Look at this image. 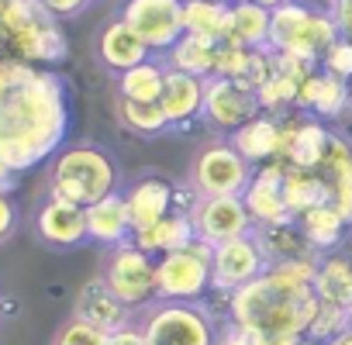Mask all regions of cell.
<instances>
[{"label":"cell","mask_w":352,"mask_h":345,"mask_svg":"<svg viewBox=\"0 0 352 345\" xmlns=\"http://www.w3.org/2000/svg\"><path fill=\"white\" fill-rule=\"evenodd\" d=\"M69 135V90L49 66L0 59V190L49 162Z\"/></svg>","instance_id":"1"},{"label":"cell","mask_w":352,"mask_h":345,"mask_svg":"<svg viewBox=\"0 0 352 345\" xmlns=\"http://www.w3.org/2000/svg\"><path fill=\"white\" fill-rule=\"evenodd\" d=\"M314 266L318 259L270 263L263 276L228 293L232 321L256 335L263 345L304 338L321 304L314 293Z\"/></svg>","instance_id":"2"},{"label":"cell","mask_w":352,"mask_h":345,"mask_svg":"<svg viewBox=\"0 0 352 345\" xmlns=\"http://www.w3.org/2000/svg\"><path fill=\"white\" fill-rule=\"evenodd\" d=\"M118 183H121V169H118L114 155L100 145L80 142V145H66L52 155V166H49V194L52 197L90 208V204L118 194Z\"/></svg>","instance_id":"3"},{"label":"cell","mask_w":352,"mask_h":345,"mask_svg":"<svg viewBox=\"0 0 352 345\" xmlns=\"http://www.w3.org/2000/svg\"><path fill=\"white\" fill-rule=\"evenodd\" d=\"M342 38L335 18L328 8H311L304 0H287L273 11V25H270V49L273 52H290L300 56L314 66H321V59L331 52V45Z\"/></svg>","instance_id":"4"},{"label":"cell","mask_w":352,"mask_h":345,"mask_svg":"<svg viewBox=\"0 0 352 345\" xmlns=\"http://www.w3.org/2000/svg\"><path fill=\"white\" fill-rule=\"evenodd\" d=\"M4 32L8 49L14 59L35 63V66H56L66 59V35L59 28V18H52L42 0H8L4 4Z\"/></svg>","instance_id":"5"},{"label":"cell","mask_w":352,"mask_h":345,"mask_svg":"<svg viewBox=\"0 0 352 345\" xmlns=\"http://www.w3.org/2000/svg\"><path fill=\"white\" fill-rule=\"evenodd\" d=\"M211 259L214 245L194 238L190 245L166 252L155 259V280H159V300H187L197 304L211 290Z\"/></svg>","instance_id":"6"},{"label":"cell","mask_w":352,"mask_h":345,"mask_svg":"<svg viewBox=\"0 0 352 345\" xmlns=\"http://www.w3.org/2000/svg\"><path fill=\"white\" fill-rule=\"evenodd\" d=\"M252 162L232 142H211L190 166V190L197 197H242L252 180Z\"/></svg>","instance_id":"7"},{"label":"cell","mask_w":352,"mask_h":345,"mask_svg":"<svg viewBox=\"0 0 352 345\" xmlns=\"http://www.w3.org/2000/svg\"><path fill=\"white\" fill-rule=\"evenodd\" d=\"M142 328L148 345H214V321L201 304L187 300H159L145 311Z\"/></svg>","instance_id":"8"},{"label":"cell","mask_w":352,"mask_h":345,"mask_svg":"<svg viewBox=\"0 0 352 345\" xmlns=\"http://www.w3.org/2000/svg\"><path fill=\"white\" fill-rule=\"evenodd\" d=\"M100 276L114 290V297L124 300L131 311L148 307L152 300H159L155 256H148L135 242H124L118 249H107V263H104V273Z\"/></svg>","instance_id":"9"},{"label":"cell","mask_w":352,"mask_h":345,"mask_svg":"<svg viewBox=\"0 0 352 345\" xmlns=\"http://www.w3.org/2000/svg\"><path fill=\"white\" fill-rule=\"evenodd\" d=\"M121 21L148 45L152 56H166L187 35V28H184V0H124Z\"/></svg>","instance_id":"10"},{"label":"cell","mask_w":352,"mask_h":345,"mask_svg":"<svg viewBox=\"0 0 352 345\" xmlns=\"http://www.w3.org/2000/svg\"><path fill=\"white\" fill-rule=\"evenodd\" d=\"M270 269V256L263 252L256 232L228 238L221 245H214V259H211V290L221 293H235L245 283H252L256 276H263Z\"/></svg>","instance_id":"11"},{"label":"cell","mask_w":352,"mask_h":345,"mask_svg":"<svg viewBox=\"0 0 352 345\" xmlns=\"http://www.w3.org/2000/svg\"><path fill=\"white\" fill-rule=\"evenodd\" d=\"M328 124L304 114V111H290L280 118V155L276 162L294 166V169H318V162L324 159L328 148Z\"/></svg>","instance_id":"12"},{"label":"cell","mask_w":352,"mask_h":345,"mask_svg":"<svg viewBox=\"0 0 352 345\" xmlns=\"http://www.w3.org/2000/svg\"><path fill=\"white\" fill-rule=\"evenodd\" d=\"M256 114H263L256 90L242 87L239 80H221L211 76L208 80V93H204V121L214 131H239L245 121H252Z\"/></svg>","instance_id":"13"},{"label":"cell","mask_w":352,"mask_h":345,"mask_svg":"<svg viewBox=\"0 0 352 345\" xmlns=\"http://www.w3.org/2000/svg\"><path fill=\"white\" fill-rule=\"evenodd\" d=\"M190 221L194 235L208 245H221L228 238L252 232V218L242 197H197L190 208Z\"/></svg>","instance_id":"14"},{"label":"cell","mask_w":352,"mask_h":345,"mask_svg":"<svg viewBox=\"0 0 352 345\" xmlns=\"http://www.w3.org/2000/svg\"><path fill=\"white\" fill-rule=\"evenodd\" d=\"M283 172H287V166L276 162V159L252 169V180H249V187H245V194H242L245 211H249V218H252V228L294 221L290 211H287V201H283Z\"/></svg>","instance_id":"15"},{"label":"cell","mask_w":352,"mask_h":345,"mask_svg":"<svg viewBox=\"0 0 352 345\" xmlns=\"http://www.w3.org/2000/svg\"><path fill=\"white\" fill-rule=\"evenodd\" d=\"M35 235H38L45 245H52V249H76V245L90 242L87 208L49 194V201H45V204L38 208V214H35Z\"/></svg>","instance_id":"16"},{"label":"cell","mask_w":352,"mask_h":345,"mask_svg":"<svg viewBox=\"0 0 352 345\" xmlns=\"http://www.w3.org/2000/svg\"><path fill=\"white\" fill-rule=\"evenodd\" d=\"M204 93H208V80L166 66L159 107H162L169 128H190L197 118H204Z\"/></svg>","instance_id":"17"},{"label":"cell","mask_w":352,"mask_h":345,"mask_svg":"<svg viewBox=\"0 0 352 345\" xmlns=\"http://www.w3.org/2000/svg\"><path fill=\"white\" fill-rule=\"evenodd\" d=\"M352 107V87L349 80L328 73V69H314L304 83H300V93H297V111L318 118V121H335L342 118L345 111Z\"/></svg>","instance_id":"18"},{"label":"cell","mask_w":352,"mask_h":345,"mask_svg":"<svg viewBox=\"0 0 352 345\" xmlns=\"http://www.w3.org/2000/svg\"><path fill=\"white\" fill-rule=\"evenodd\" d=\"M314 172L321 177V183L328 190V204L352 225V145L331 131L324 159L318 162Z\"/></svg>","instance_id":"19"},{"label":"cell","mask_w":352,"mask_h":345,"mask_svg":"<svg viewBox=\"0 0 352 345\" xmlns=\"http://www.w3.org/2000/svg\"><path fill=\"white\" fill-rule=\"evenodd\" d=\"M124 204L131 214V228L142 232V228L162 221L169 211H176V187L162 177H142L124 190Z\"/></svg>","instance_id":"20"},{"label":"cell","mask_w":352,"mask_h":345,"mask_svg":"<svg viewBox=\"0 0 352 345\" xmlns=\"http://www.w3.org/2000/svg\"><path fill=\"white\" fill-rule=\"evenodd\" d=\"M97 59L111 69V73H128V69H135L138 63H145V59H152V52H148V45L121 21V18H114V21H107L104 28H100V35H97Z\"/></svg>","instance_id":"21"},{"label":"cell","mask_w":352,"mask_h":345,"mask_svg":"<svg viewBox=\"0 0 352 345\" xmlns=\"http://www.w3.org/2000/svg\"><path fill=\"white\" fill-rule=\"evenodd\" d=\"M87 232H90V242H97L104 249H118V245L135 238L131 214H128V204H124L121 190L87 208Z\"/></svg>","instance_id":"22"},{"label":"cell","mask_w":352,"mask_h":345,"mask_svg":"<svg viewBox=\"0 0 352 345\" xmlns=\"http://www.w3.org/2000/svg\"><path fill=\"white\" fill-rule=\"evenodd\" d=\"M76 318H83L111 335V331L131 324V307L114 297V290L104 283V276H97V280L83 283V290L76 293Z\"/></svg>","instance_id":"23"},{"label":"cell","mask_w":352,"mask_h":345,"mask_svg":"<svg viewBox=\"0 0 352 345\" xmlns=\"http://www.w3.org/2000/svg\"><path fill=\"white\" fill-rule=\"evenodd\" d=\"M228 142H232L252 166L273 162V159L280 155V118H273V114H256V118L245 121L239 131H232Z\"/></svg>","instance_id":"24"},{"label":"cell","mask_w":352,"mask_h":345,"mask_svg":"<svg viewBox=\"0 0 352 345\" xmlns=\"http://www.w3.org/2000/svg\"><path fill=\"white\" fill-rule=\"evenodd\" d=\"M197 235H194V221H190V214L187 211H169L162 221H155V225H148V228H142V232H135V245L138 249H145L148 256H166V252H176V249H184V245H190Z\"/></svg>","instance_id":"25"},{"label":"cell","mask_w":352,"mask_h":345,"mask_svg":"<svg viewBox=\"0 0 352 345\" xmlns=\"http://www.w3.org/2000/svg\"><path fill=\"white\" fill-rule=\"evenodd\" d=\"M314 293L321 304L349 307L352 304V256L345 252H324L314 266Z\"/></svg>","instance_id":"26"},{"label":"cell","mask_w":352,"mask_h":345,"mask_svg":"<svg viewBox=\"0 0 352 345\" xmlns=\"http://www.w3.org/2000/svg\"><path fill=\"white\" fill-rule=\"evenodd\" d=\"M270 25H273V11L245 0V4H232V21H228V38L235 45L245 49H270Z\"/></svg>","instance_id":"27"},{"label":"cell","mask_w":352,"mask_h":345,"mask_svg":"<svg viewBox=\"0 0 352 345\" xmlns=\"http://www.w3.org/2000/svg\"><path fill=\"white\" fill-rule=\"evenodd\" d=\"M297 225H300V232H304V238L311 242V249L318 252V256H324V252H335L338 245H342V238L352 232V225L331 208V204H321V208H311L307 214H300L297 218Z\"/></svg>","instance_id":"28"},{"label":"cell","mask_w":352,"mask_h":345,"mask_svg":"<svg viewBox=\"0 0 352 345\" xmlns=\"http://www.w3.org/2000/svg\"><path fill=\"white\" fill-rule=\"evenodd\" d=\"M263 252L270 256V263H290V259H318V252L311 249V242L304 238L297 221H280V225H266V228H252Z\"/></svg>","instance_id":"29"},{"label":"cell","mask_w":352,"mask_h":345,"mask_svg":"<svg viewBox=\"0 0 352 345\" xmlns=\"http://www.w3.org/2000/svg\"><path fill=\"white\" fill-rule=\"evenodd\" d=\"M228 21H232L228 0H184V28H187V35L225 42L228 38Z\"/></svg>","instance_id":"30"},{"label":"cell","mask_w":352,"mask_h":345,"mask_svg":"<svg viewBox=\"0 0 352 345\" xmlns=\"http://www.w3.org/2000/svg\"><path fill=\"white\" fill-rule=\"evenodd\" d=\"M214 59H218V42L201 38V35H184L169 52H166V66L169 69H180L201 80L214 76Z\"/></svg>","instance_id":"31"},{"label":"cell","mask_w":352,"mask_h":345,"mask_svg":"<svg viewBox=\"0 0 352 345\" xmlns=\"http://www.w3.org/2000/svg\"><path fill=\"white\" fill-rule=\"evenodd\" d=\"M283 201H287L290 218L297 221L311 208L328 204V190H324V183H321V177H318L314 169H294V166H287V172H283Z\"/></svg>","instance_id":"32"},{"label":"cell","mask_w":352,"mask_h":345,"mask_svg":"<svg viewBox=\"0 0 352 345\" xmlns=\"http://www.w3.org/2000/svg\"><path fill=\"white\" fill-rule=\"evenodd\" d=\"M162 80H166V63L145 59V63H138L135 69H128V73L118 76V97L155 104L159 93H162Z\"/></svg>","instance_id":"33"},{"label":"cell","mask_w":352,"mask_h":345,"mask_svg":"<svg viewBox=\"0 0 352 345\" xmlns=\"http://www.w3.org/2000/svg\"><path fill=\"white\" fill-rule=\"evenodd\" d=\"M300 83L304 80H297V76H287V73H273L259 90H256V97H259V107H263V114H273V118H283V114H290V111H297V93H300Z\"/></svg>","instance_id":"34"},{"label":"cell","mask_w":352,"mask_h":345,"mask_svg":"<svg viewBox=\"0 0 352 345\" xmlns=\"http://www.w3.org/2000/svg\"><path fill=\"white\" fill-rule=\"evenodd\" d=\"M118 118H121V124L128 131L145 135V138L169 131V121H166L159 100L155 104H145V100H124V97H118Z\"/></svg>","instance_id":"35"},{"label":"cell","mask_w":352,"mask_h":345,"mask_svg":"<svg viewBox=\"0 0 352 345\" xmlns=\"http://www.w3.org/2000/svg\"><path fill=\"white\" fill-rule=\"evenodd\" d=\"M342 331H349V311L345 307H335V304H318V314H314V321H311V328H307V342H331V338H338Z\"/></svg>","instance_id":"36"},{"label":"cell","mask_w":352,"mask_h":345,"mask_svg":"<svg viewBox=\"0 0 352 345\" xmlns=\"http://www.w3.org/2000/svg\"><path fill=\"white\" fill-rule=\"evenodd\" d=\"M52 345H107V331L90 324V321H83V318H73V321H66L56 331Z\"/></svg>","instance_id":"37"},{"label":"cell","mask_w":352,"mask_h":345,"mask_svg":"<svg viewBox=\"0 0 352 345\" xmlns=\"http://www.w3.org/2000/svg\"><path fill=\"white\" fill-rule=\"evenodd\" d=\"M252 49L235 45V42H218V59H214V76L221 80H242L245 66H249Z\"/></svg>","instance_id":"38"},{"label":"cell","mask_w":352,"mask_h":345,"mask_svg":"<svg viewBox=\"0 0 352 345\" xmlns=\"http://www.w3.org/2000/svg\"><path fill=\"white\" fill-rule=\"evenodd\" d=\"M321 69H328L342 80H352V38H338L331 45V52L321 59Z\"/></svg>","instance_id":"39"},{"label":"cell","mask_w":352,"mask_h":345,"mask_svg":"<svg viewBox=\"0 0 352 345\" xmlns=\"http://www.w3.org/2000/svg\"><path fill=\"white\" fill-rule=\"evenodd\" d=\"M14 232H18V208H14L8 190H0V245H4Z\"/></svg>","instance_id":"40"},{"label":"cell","mask_w":352,"mask_h":345,"mask_svg":"<svg viewBox=\"0 0 352 345\" xmlns=\"http://www.w3.org/2000/svg\"><path fill=\"white\" fill-rule=\"evenodd\" d=\"M42 8H45L52 18L66 21V18H76V14H83V11L90 8V0H42Z\"/></svg>","instance_id":"41"},{"label":"cell","mask_w":352,"mask_h":345,"mask_svg":"<svg viewBox=\"0 0 352 345\" xmlns=\"http://www.w3.org/2000/svg\"><path fill=\"white\" fill-rule=\"evenodd\" d=\"M107 345H148V335L142 324H124L107 335Z\"/></svg>","instance_id":"42"},{"label":"cell","mask_w":352,"mask_h":345,"mask_svg":"<svg viewBox=\"0 0 352 345\" xmlns=\"http://www.w3.org/2000/svg\"><path fill=\"white\" fill-rule=\"evenodd\" d=\"M218 345H263V342H259L256 335H249L245 328H239V324L232 321V324H228V328H225V331L218 335Z\"/></svg>","instance_id":"43"},{"label":"cell","mask_w":352,"mask_h":345,"mask_svg":"<svg viewBox=\"0 0 352 345\" xmlns=\"http://www.w3.org/2000/svg\"><path fill=\"white\" fill-rule=\"evenodd\" d=\"M331 18H335L342 38H352V4H345V8H331Z\"/></svg>","instance_id":"44"},{"label":"cell","mask_w":352,"mask_h":345,"mask_svg":"<svg viewBox=\"0 0 352 345\" xmlns=\"http://www.w3.org/2000/svg\"><path fill=\"white\" fill-rule=\"evenodd\" d=\"M228 4H245V0H228ZM256 4H263V8H270V11H276L280 4H287V0H256Z\"/></svg>","instance_id":"45"},{"label":"cell","mask_w":352,"mask_h":345,"mask_svg":"<svg viewBox=\"0 0 352 345\" xmlns=\"http://www.w3.org/2000/svg\"><path fill=\"white\" fill-rule=\"evenodd\" d=\"M324 345H352V328H349V331H342L338 338H331V342H324Z\"/></svg>","instance_id":"46"},{"label":"cell","mask_w":352,"mask_h":345,"mask_svg":"<svg viewBox=\"0 0 352 345\" xmlns=\"http://www.w3.org/2000/svg\"><path fill=\"white\" fill-rule=\"evenodd\" d=\"M270 345H314V342H307V338H287V342H270Z\"/></svg>","instance_id":"47"},{"label":"cell","mask_w":352,"mask_h":345,"mask_svg":"<svg viewBox=\"0 0 352 345\" xmlns=\"http://www.w3.org/2000/svg\"><path fill=\"white\" fill-rule=\"evenodd\" d=\"M345 4H352V0H324V8L331 11V8H345Z\"/></svg>","instance_id":"48"},{"label":"cell","mask_w":352,"mask_h":345,"mask_svg":"<svg viewBox=\"0 0 352 345\" xmlns=\"http://www.w3.org/2000/svg\"><path fill=\"white\" fill-rule=\"evenodd\" d=\"M345 311H349V328H352V304H349V307H345Z\"/></svg>","instance_id":"49"},{"label":"cell","mask_w":352,"mask_h":345,"mask_svg":"<svg viewBox=\"0 0 352 345\" xmlns=\"http://www.w3.org/2000/svg\"><path fill=\"white\" fill-rule=\"evenodd\" d=\"M349 87H352V80H349Z\"/></svg>","instance_id":"50"}]
</instances>
